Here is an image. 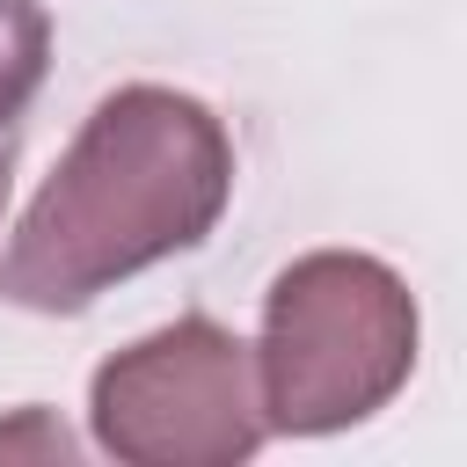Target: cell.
<instances>
[{
  "mask_svg": "<svg viewBox=\"0 0 467 467\" xmlns=\"http://www.w3.org/2000/svg\"><path fill=\"white\" fill-rule=\"evenodd\" d=\"M226 197V124L182 88L131 80L95 102L66 161L29 197L0 255V299L29 314H80L146 263L197 248L219 226Z\"/></svg>",
  "mask_w": 467,
  "mask_h": 467,
  "instance_id": "cell-1",
  "label": "cell"
},
{
  "mask_svg": "<svg viewBox=\"0 0 467 467\" xmlns=\"http://www.w3.org/2000/svg\"><path fill=\"white\" fill-rule=\"evenodd\" d=\"M263 409L270 431L328 438L379 416L416 372V292L365 248H314L263 299Z\"/></svg>",
  "mask_w": 467,
  "mask_h": 467,
  "instance_id": "cell-2",
  "label": "cell"
},
{
  "mask_svg": "<svg viewBox=\"0 0 467 467\" xmlns=\"http://www.w3.org/2000/svg\"><path fill=\"white\" fill-rule=\"evenodd\" d=\"M88 423L124 467H241L270 438L263 365L226 321L182 314L95 372Z\"/></svg>",
  "mask_w": 467,
  "mask_h": 467,
  "instance_id": "cell-3",
  "label": "cell"
},
{
  "mask_svg": "<svg viewBox=\"0 0 467 467\" xmlns=\"http://www.w3.org/2000/svg\"><path fill=\"white\" fill-rule=\"evenodd\" d=\"M51 66V15L36 0H0V131L29 109Z\"/></svg>",
  "mask_w": 467,
  "mask_h": 467,
  "instance_id": "cell-4",
  "label": "cell"
},
{
  "mask_svg": "<svg viewBox=\"0 0 467 467\" xmlns=\"http://www.w3.org/2000/svg\"><path fill=\"white\" fill-rule=\"evenodd\" d=\"M7 182H15V139L0 131V204H7Z\"/></svg>",
  "mask_w": 467,
  "mask_h": 467,
  "instance_id": "cell-5",
  "label": "cell"
}]
</instances>
